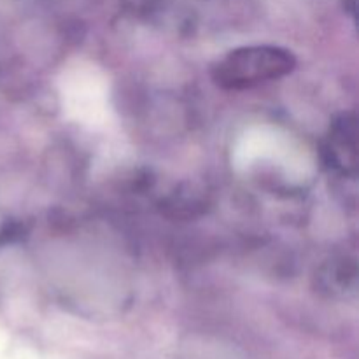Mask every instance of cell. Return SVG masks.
Returning a JSON list of instances; mask_svg holds the SVG:
<instances>
[{"instance_id":"6da1fadb","label":"cell","mask_w":359,"mask_h":359,"mask_svg":"<svg viewBox=\"0 0 359 359\" xmlns=\"http://www.w3.org/2000/svg\"><path fill=\"white\" fill-rule=\"evenodd\" d=\"M294 56L276 46L235 49L214 67V79L226 90H244L263 81H273L293 70Z\"/></svg>"}]
</instances>
